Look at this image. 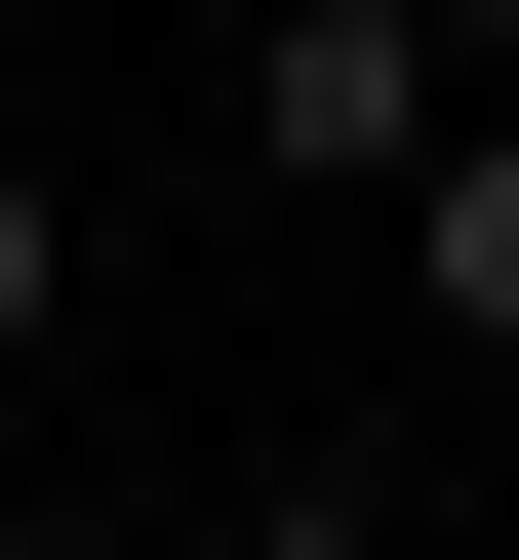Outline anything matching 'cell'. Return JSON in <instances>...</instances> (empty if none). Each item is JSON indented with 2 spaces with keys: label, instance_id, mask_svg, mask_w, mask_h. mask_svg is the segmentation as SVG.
I'll list each match as a JSON object with an SVG mask.
<instances>
[{
  "label": "cell",
  "instance_id": "1",
  "mask_svg": "<svg viewBox=\"0 0 519 560\" xmlns=\"http://www.w3.org/2000/svg\"><path fill=\"white\" fill-rule=\"evenodd\" d=\"M240 161H439V0H280V40H240Z\"/></svg>",
  "mask_w": 519,
  "mask_h": 560
},
{
  "label": "cell",
  "instance_id": "3",
  "mask_svg": "<svg viewBox=\"0 0 519 560\" xmlns=\"http://www.w3.org/2000/svg\"><path fill=\"white\" fill-rule=\"evenodd\" d=\"M81 361V161H0V400Z\"/></svg>",
  "mask_w": 519,
  "mask_h": 560
},
{
  "label": "cell",
  "instance_id": "2",
  "mask_svg": "<svg viewBox=\"0 0 519 560\" xmlns=\"http://www.w3.org/2000/svg\"><path fill=\"white\" fill-rule=\"evenodd\" d=\"M400 280H439V361H519V120H439V161H400Z\"/></svg>",
  "mask_w": 519,
  "mask_h": 560
},
{
  "label": "cell",
  "instance_id": "5",
  "mask_svg": "<svg viewBox=\"0 0 519 560\" xmlns=\"http://www.w3.org/2000/svg\"><path fill=\"white\" fill-rule=\"evenodd\" d=\"M0 560H120V521H0Z\"/></svg>",
  "mask_w": 519,
  "mask_h": 560
},
{
  "label": "cell",
  "instance_id": "4",
  "mask_svg": "<svg viewBox=\"0 0 519 560\" xmlns=\"http://www.w3.org/2000/svg\"><path fill=\"white\" fill-rule=\"evenodd\" d=\"M480 40H519V0H439V81H480Z\"/></svg>",
  "mask_w": 519,
  "mask_h": 560
}]
</instances>
